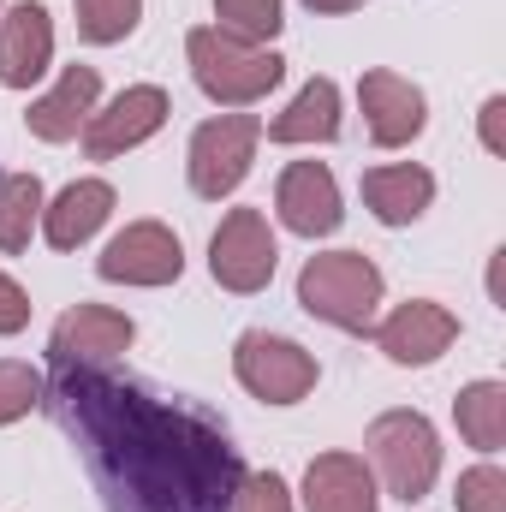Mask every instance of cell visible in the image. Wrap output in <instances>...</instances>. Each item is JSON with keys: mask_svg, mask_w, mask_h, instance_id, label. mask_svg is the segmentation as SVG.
I'll return each mask as SVG.
<instances>
[{"mask_svg": "<svg viewBox=\"0 0 506 512\" xmlns=\"http://www.w3.org/2000/svg\"><path fill=\"white\" fill-rule=\"evenodd\" d=\"M42 399L78 435L108 512H227L245 465L227 429L191 405L102 370H54Z\"/></svg>", "mask_w": 506, "mask_h": 512, "instance_id": "obj_1", "label": "cell"}, {"mask_svg": "<svg viewBox=\"0 0 506 512\" xmlns=\"http://www.w3.org/2000/svg\"><path fill=\"white\" fill-rule=\"evenodd\" d=\"M185 60H191L197 90L209 102H221V108H251V102H262L286 78V60L274 48L239 42V36H227L215 24H203V30L185 36Z\"/></svg>", "mask_w": 506, "mask_h": 512, "instance_id": "obj_2", "label": "cell"}, {"mask_svg": "<svg viewBox=\"0 0 506 512\" xmlns=\"http://www.w3.org/2000/svg\"><path fill=\"white\" fill-rule=\"evenodd\" d=\"M298 304L346 334H364L381 304V268L364 251H322L298 268Z\"/></svg>", "mask_w": 506, "mask_h": 512, "instance_id": "obj_3", "label": "cell"}, {"mask_svg": "<svg viewBox=\"0 0 506 512\" xmlns=\"http://www.w3.org/2000/svg\"><path fill=\"white\" fill-rule=\"evenodd\" d=\"M364 447H370V465L387 483V495L405 507L423 501L441 477V441H435V423L423 411H381L364 435Z\"/></svg>", "mask_w": 506, "mask_h": 512, "instance_id": "obj_4", "label": "cell"}, {"mask_svg": "<svg viewBox=\"0 0 506 512\" xmlns=\"http://www.w3.org/2000/svg\"><path fill=\"white\" fill-rule=\"evenodd\" d=\"M256 143H262V120H256V114H221V120H203V126L191 131V155H185V167H191V191H197L203 203L233 197V191L245 185V173H251Z\"/></svg>", "mask_w": 506, "mask_h": 512, "instance_id": "obj_5", "label": "cell"}, {"mask_svg": "<svg viewBox=\"0 0 506 512\" xmlns=\"http://www.w3.org/2000/svg\"><path fill=\"white\" fill-rule=\"evenodd\" d=\"M233 376L245 393H256L262 405H298L310 387H316V358L298 346V340H286V334H239V346H233Z\"/></svg>", "mask_w": 506, "mask_h": 512, "instance_id": "obj_6", "label": "cell"}, {"mask_svg": "<svg viewBox=\"0 0 506 512\" xmlns=\"http://www.w3.org/2000/svg\"><path fill=\"white\" fill-rule=\"evenodd\" d=\"M274 268H280V245L268 233V215L262 209H233L215 227V239H209V274L227 292L251 298V292H262L274 280Z\"/></svg>", "mask_w": 506, "mask_h": 512, "instance_id": "obj_7", "label": "cell"}, {"mask_svg": "<svg viewBox=\"0 0 506 512\" xmlns=\"http://www.w3.org/2000/svg\"><path fill=\"white\" fill-rule=\"evenodd\" d=\"M96 274L114 280V286H173L185 274V245L161 221H131L126 233H114L108 251L96 256Z\"/></svg>", "mask_w": 506, "mask_h": 512, "instance_id": "obj_8", "label": "cell"}, {"mask_svg": "<svg viewBox=\"0 0 506 512\" xmlns=\"http://www.w3.org/2000/svg\"><path fill=\"white\" fill-rule=\"evenodd\" d=\"M131 340H137V322H131L126 310L78 304V310H66V316L54 322L48 358H54V370H102V364H114V358L126 352Z\"/></svg>", "mask_w": 506, "mask_h": 512, "instance_id": "obj_9", "label": "cell"}, {"mask_svg": "<svg viewBox=\"0 0 506 512\" xmlns=\"http://www.w3.org/2000/svg\"><path fill=\"white\" fill-rule=\"evenodd\" d=\"M161 126H167V90H161V84H131V90H120V96L108 102V108L90 114L84 149H90V161H114V155L137 149L143 137H155Z\"/></svg>", "mask_w": 506, "mask_h": 512, "instance_id": "obj_10", "label": "cell"}, {"mask_svg": "<svg viewBox=\"0 0 506 512\" xmlns=\"http://www.w3.org/2000/svg\"><path fill=\"white\" fill-rule=\"evenodd\" d=\"M274 209H280V227L298 233V239H328L340 227V185L322 161H292L274 185Z\"/></svg>", "mask_w": 506, "mask_h": 512, "instance_id": "obj_11", "label": "cell"}, {"mask_svg": "<svg viewBox=\"0 0 506 512\" xmlns=\"http://www.w3.org/2000/svg\"><path fill=\"white\" fill-rule=\"evenodd\" d=\"M376 328V346L393 358V364H411V370H423V364H435L453 340H459V316L447 310V304H429V298H411V304H399L387 322H370Z\"/></svg>", "mask_w": 506, "mask_h": 512, "instance_id": "obj_12", "label": "cell"}, {"mask_svg": "<svg viewBox=\"0 0 506 512\" xmlns=\"http://www.w3.org/2000/svg\"><path fill=\"white\" fill-rule=\"evenodd\" d=\"M48 66H54V18L42 0H18L12 12H0V84L30 90Z\"/></svg>", "mask_w": 506, "mask_h": 512, "instance_id": "obj_13", "label": "cell"}, {"mask_svg": "<svg viewBox=\"0 0 506 512\" xmlns=\"http://www.w3.org/2000/svg\"><path fill=\"white\" fill-rule=\"evenodd\" d=\"M358 102H364V120H370V137H376L381 149H399V143H411L423 120H429V102H423V90L411 84V78H399V72H364L358 78Z\"/></svg>", "mask_w": 506, "mask_h": 512, "instance_id": "obj_14", "label": "cell"}, {"mask_svg": "<svg viewBox=\"0 0 506 512\" xmlns=\"http://www.w3.org/2000/svg\"><path fill=\"white\" fill-rule=\"evenodd\" d=\"M304 512H381L376 471L358 453H316L304 471Z\"/></svg>", "mask_w": 506, "mask_h": 512, "instance_id": "obj_15", "label": "cell"}, {"mask_svg": "<svg viewBox=\"0 0 506 512\" xmlns=\"http://www.w3.org/2000/svg\"><path fill=\"white\" fill-rule=\"evenodd\" d=\"M96 96H102V72H96V66H66L60 84H54L48 96H36L24 120H30V131H36L42 143H66V137H78V131L90 126Z\"/></svg>", "mask_w": 506, "mask_h": 512, "instance_id": "obj_16", "label": "cell"}, {"mask_svg": "<svg viewBox=\"0 0 506 512\" xmlns=\"http://www.w3.org/2000/svg\"><path fill=\"white\" fill-rule=\"evenodd\" d=\"M114 215V185L108 179H72L54 203H42V239L54 251H78L96 239V227Z\"/></svg>", "mask_w": 506, "mask_h": 512, "instance_id": "obj_17", "label": "cell"}, {"mask_svg": "<svg viewBox=\"0 0 506 512\" xmlns=\"http://www.w3.org/2000/svg\"><path fill=\"white\" fill-rule=\"evenodd\" d=\"M364 203L381 227H411L429 203H435V173L417 161H393V167H370L364 173Z\"/></svg>", "mask_w": 506, "mask_h": 512, "instance_id": "obj_18", "label": "cell"}, {"mask_svg": "<svg viewBox=\"0 0 506 512\" xmlns=\"http://www.w3.org/2000/svg\"><path fill=\"white\" fill-rule=\"evenodd\" d=\"M340 137V84L334 78H310L292 108L268 126V143H334Z\"/></svg>", "mask_w": 506, "mask_h": 512, "instance_id": "obj_19", "label": "cell"}, {"mask_svg": "<svg viewBox=\"0 0 506 512\" xmlns=\"http://www.w3.org/2000/svg\"><path fill=\"white\" fill-rule=\"evenodd\" d=\"M453 417H459V435L477 447V453H501L506 447V387L501 382H471L453 399Z\"/></svg>", "mask_w": 506, "mask_h": 512, "instance_id": "obj_20", "label": "cell"}, {"mask_svg": "<svg viewBox=\"0 0 506 512\" xmlns=\"http://www.w3.org/2000/svg\"><path fill=\"white\" fill-rule=\"evenodd\" d=\"M36 221H42V179L36 173H0V251L18 256L30 245Z\"/></svg>", "mask_w": 506, "mask_h": 512, "instance_id": "obj_21", "label": "cell"}, {"mask_svg": "<svg viewBox=\"0 0 506 512\" xmlns=\"http://www.w3.org/2000/svg\"><path fill=\"white\" fill-rule=\"evenodd\" d=\"M215 18H221L215 30H227L239 42H256V48H268L280 36V24H286L280 0H215Z\"/></svg>", "mask_w": 506, "mask_h": 512, "instance_id": "obj_22", "label": "cell"}, {"mask_svg": "<svg viewBox=\"0 0 506 512\" xmlns=\"http://www.w3.org/2000/svg\"><path fill=\"white\" fill-rule=\"evenodd\" d=\"M143 18V0H78V36L108 48V42H126Z\"/></svg>", "mask_w": 506, "mask_h": 512, "instance_id": "obj_23", "label": "cell"}, {"mask_svg": "<svg viewBox=\"0 0 506 512\" xmlns=\"http://www.w3.org/2000/svg\"><path fill=\"white\" fill-rule=\"evenodd\" d=\"M42 393H48V382H42V370H30V364H0V429L6 423H18V417H30L36 405H42Z\"/></svg>", "mask_w": 506, "mask_h": 512, "instance_id": "obj_24", "label": "cell"}, {"mask_svg": "<svg viewBox=\"0 0 506 512\" xmlns=\"http://www.w3.org/2000/svg\"><path fill=\"white\" fill-rule=\"evenodd\" d=\"M459 512H506V471L501 465H471L459 477Z\"/></svg>", "mask_w": 506, "mask_h": 512, "instance_id": "obj_25", "label": "cell"}, {"mask_svg": "<svg viewBox=\"0 0 506 512\" xmlns=\"http://www.w3.org/2000/svg\"><path fill=\"white\" fill-rule=\"evenodd\" d=\"M233 512H292V489L280 483V471H245Z\"/></svg>", "mask_w": 506, "mask_h": 512, "instance_id": "obj_26", "label": "cell"}, {"mask_svg": "<svg viewBox=\"0 0 506 512\" xmlns=\"http://www.w3.org/2000/svg\"><path fill=\"white\" fill-rule=\"evenodd\" d=\"M18 328H30V298L12 274H0V334H18Z\"/></svg>", "mask_w": 506, "mask_h": 512, "instance_id": "obj_27", "label": "cell"}, {"mask_svg": "<svg viewBox=\"0 0 506 512\" xmlns=\"http://www.w3.org/2000/svg\"><path fill=\"white\" fill-rule=\"evenodd\" d=\"M501 114H506V102H501V96H489V102H483V143H489V155H506Z\"/></svg>", "mask_w": 506, "mask_h": 512, "instance_id": "obj_28", "label": "cell"}, {"mask_svg": "<svg viewBox=\"0 0 506 512\" xmlns=\"http://www.w3.org/2000/svg\"><path fill=\"white\" fill-rule=\"evenodd\" d=\"M304 6H310V12H358L364 0H304Z\"/></svg>", "mask_w": 506, "mask_h": 512, "instance_id": "obj_29", "label": "cell"}]
</instances>
